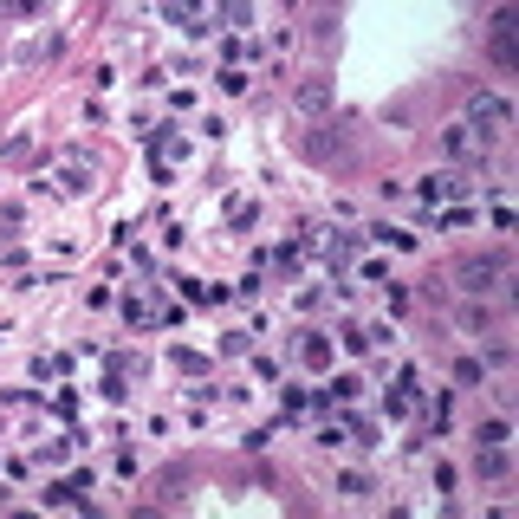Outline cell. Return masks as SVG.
<instances>
[{
    "instance_id": "obj_1",
    "label": "cell",
    "mask_w": 519,
    "mask_h": 519,
    "mask_svg": "<svg viewBox=\"0 0 519 519\" xmlns=\"http://www.w3.org/2000/svg\"><path fill=\"white\" fill-rule=\"evenodd\" d=\"M493 66H500V72H513V66H519V52H513V7H500V14H493Z\"/></svg>"
},
{
    "instance_id": "obj_2",
    "label": "cell",
    "mask_w": 519,
    "mask_h": 519,
    "mask_svg": "<svg viewBox=\"0 0 519 519\" xmlns=\"http://www.w3.org/2000/svg\"><path fill=\"white\" fill-rule=\"evenodd\" d=\"M493 273H500V266H493V260H474V266H461V279H468V285H487V279H493Z\"/></svg>"
}]
</instances>
